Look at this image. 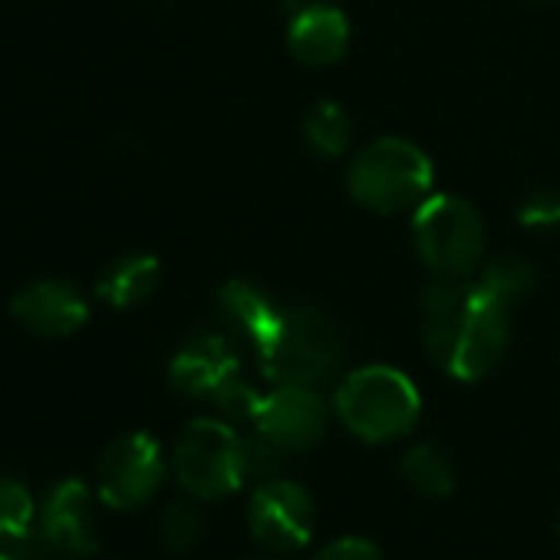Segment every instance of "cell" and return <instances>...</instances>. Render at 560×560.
Returning a JSON list of instances; mask_svg holds the SVG:
<instances>
[{"label":"cell","instance_id":"6da1fadb","mask_svg":"<svg viewBox=\"0 0 560 560\" xmlns=\"http://www.w3.org/2000/svg\"><path fill=\"white\" fill-rule=\"evenodd\" d=\"M511 307L471 277H435L422 294V343L432 363L462 383L488 376L508 350Z\"/></svg>","mask_w":560,"mask_h":560},{"label":"cell","instance_id":"7a4b0ae2","mask_svg":"<svg viewBox=\"0 0 560 560\" xmlns=\"http://www.w3.org/2000/svg\"><path fill=\"white\" fill-rule=\"evenodd\" d=\"M334 412L357 439L383 445L406 439L419 425L422 399L402 370L363 366L337 386Z\"/></svg>","mask_w":560,"mask_h":560},{"label":"cell","instance_id":"3957f363","mask_svg":"<svg viewBox=\"0 0 560 560\" xmlns=\"http://www.w3.org/2000/svg\"><path fill=\"white\" fill-rule=\"evenodd\" d=\"M343 363V337L317 307H288L270 343L260 350L264 376L273 386H324Z\"/></svg>","mask_w":560,"mask_h":560},{"label":"cell","instance_id":"277c9868","mask_svg":"<svg viewBox=\"0 0 560 560\" xmlns=\"http://www.w3.org/2000/svg\"><path fill=\"white\" fill-rule=\"evenodd\" d=\"M435 168L432 159L409 139H376L366 145L347 175L350 195L380 214L419 208L432 195Z\"/></svg>","mask_w":560,"mask_h":560},{"label":"cell","instance_id":"5b68a950","mask_svg":"<svg viewBox=\"0 0 560 560\" xmlns=\"http://www.w3.org/2000/svg\"><path fill=\"white\" fill-rule=\"evenodd\" d=\"M172 471L182 491L198 501L228 498L250 478L247 439L228 419H195L175 439Z\"/></svg>","mask_w":560,"mask_h":560},{"label":"cell","instance_id":"8992f818","mask_svg":"<svg viewBox=\"0 0 560 560\" xmlns=\"http://www.w3.org/2000/svg\"><path fill=\"white\" fill-rule=\"evenodd\" d=\"M412 241L435 277H471L485 250V221L465 198L429 195L412 214Z\"/></svg>","mask_w":560,"mask_h":560},{"label":"cell","instance_id":"52a82bcc","mask_svg":"<svg viewBox=\"0 0 560 560\" xmlns=\"http://www.w3.org/2000/svg\"><path fill=\"white\" fill-rule=\"evenodd\" d=\"M165 481V452L149 432L113 439L96 465L100 501L113 511H136L155 498Z\"/></svg>","mask_w":560,"mask_h":560},{"label":"cell","instance_id":"ba28073f","mask_svg":"<svg viewBox=\"0 0 560 560\" xmlns=\"http://www.w3.org/2000/svg\"><path fill=\"white\" fill-rule=\"evenodd\" d=\"M247 527H250V537L273 553L301 550L314 540L317 504L301 481L267 478L250 494Z\"/></svg>","mask_w":560,"mask_h":560},{"label":"cell","instance_id":"9c48e42d","mask_svg":"<svg viewBox=\"0 0 560 560\" xmlns=\"http://www.w3.org/2000/svg\"><path fill=\"white\" fill-rule=\"evenodd\" d=\"M37 530L47 550L60 560H90L100 550V524L93 511V491L80 478H63L50 488Z\"/></svg>","mask_w":560,"mask_h":560},{"label":"cell","instance_id":"30bf717a","mask_svg":"<svg viewBox=\"0 0 560 560\" xmlns=\"http://www.w3.org/2000/svg\"><path fill=\"white\" fill-rule=\"evenodd\" d=\"M257 432L284 452H311L324 442L330 409L314 386H273L254 419Z\"/></svg>","mask_w":560,"mask_h":560},{"label":"cell","instance_id":"8fae6325","mask_svg":"<svg viewBox=\"0 0 560 560\" xmlns=\"http://www.w3.org/2000/svg\"><path fill=\"white\" fill-rule=\"evenodd\" d=\"M11 314L27 334L44 340H60L86 327L90 304L67 280L47 277V280H34V284L14 294Z\"/></svg>","mask_w":560,"mask_h":560},{"label":"cell","instance_id":"7c38bea8","mask_svg":"<svg viewBox=\"0 0 560 560\" xmlns=\"http://www.w3.org/2000/svg\"><path fill=\"white\" fill-rule=\"evenodd\" d=\"M237 373H241V360L221 334L188 337L168 363L172 389L188 399H208V402Z\"/></svg>","mask_w":560,"mask_h":560},{"label":"cell","instance_id":"4fadbf2b","mask_svg":"<svg viewBox=\"0 0 560 560\" xmlns=\"http://www.w3.org/2000/svg\"><path fill=\"white\" fill-rule=\"evenodd\" d=\"M288 47L307 67H330L350 47V21L330 4H301L288 27Z\"/></svg>","mask_w":560,"mask_h":560},{"label":"cell","instance_id":"5bb4252c","mask_svg":"<svg viewBox=\"0 0 560 560\" xmlns=\"http://www.w3.org/2000/svg\"><path fill=\"white\" fill-rule=\"evenodd\" d=\"M218 311L260 353L277 334L288 307H280L264 288L250 284V280H228L218 294Z\"/></svg>","mask_w":560,"mask_h":560},{"label":"cell","instance_id":"9a60e30c","mask_svg":"<svg viewBox=\"0 0 560 560\" xmlns=\"http://www.w3.org/2000/svg\"><path fill=\"white\" fill-rule=\"evenodd\" d=\"M159 288V260L152 254H126L106 267L96 284V298L116 311L145 304Z\"/></svg>","mask_w":560,"mask_h":560},{"label":"cell","instance_id":"2e32d148","mask_svg":"<svg viewBox=\"0 0 560 560\" xmlns=\"http://www.w3.org/2000/svg\"><path fill=\"white\" fill-rule=\"evenodd\" d=\"M399 475L402 481L422 494V498H432V501H442L452 494L455 488V468H452V458L432 445V442H419L412 448H406L402 455V465H399Z\"/></svg>","mask_w":560,"mask_h":560},{"label":"cell","instance_id":"e0dca14e","mask_svg":"<svg viewBox=\"0 0 560 560\" xmlns=\"http://www.w3.org/2000/svg\"><path fill=\"white\" fill-rule=\"evenodd\" d=\"M350 129H353V126H350L347 109H343L340 103H330V100L311 106V113H307V119H304V139H307V145H311L317 155H324V159H340V155L347 152V145H350Z\"/></svg>","mask_w":560,"mask_h":560},{"label":"cell","instance_id":"ac0fdd59","mask_svg":"<svg viewBox=\"0 0 560 560\" xmlns=\"http://www.w3.org/2000/svg\"><path fill=\"white\" fill-rule=\"evenodd\" d=\"M208 530V521H205V511L198 504V498H178L172 504H165L162 511V521H159V537L165 544V550L172 553H188L201 544Z\"/></svg>","mask_w":560,"mask_h":560},{"label":"cell","instance_id":"d6986e66","mask_svg":"<svg viewBox=\"0 0 560 560\" xmlns=\"http://www.w3.org/2000/svg\"><path fill=\"white\" fill-rule=\"evenodd\" d=\"M478 284H481L494 301H501L504 307H514V304H521V301L530 294V288H534V267H530L524 257H517V254H504V257H494V260L481 270Z\"/></svg>","mask_w":560,"mask_h":560},{"label":"cell","instance_id":"ffe728a7","mask_svg":"<svg viewBox=\"0 0 560 560\" xmlns=\"http://www.w3.org/2000/svg\"><path fill=\"white\" fill-rule=\"evenodd\" d=\"M37 524V504L24 481L0 475V544L31 537Z\"/></svg>","mask_w":560,"mask_h":560},{"label":"cell","instance_id":"44dd1931","mask_svg":"<svg viewBox=\"0 0 560 560\" xmlns=\"http://www.w3.org/2000/svg\"><path fill=\"white\" fill-rule=\"evenodd\" d=\"M260 402H264V393H257L241 373L231 376V380L211 396V406H214V409L221 412V419H228V422H254Z\"/></svg>","mask_w":560,"mask_h":560},{"label":"cell","instance_id":"7402d4cb","mask_svg":"<svg viewBox=\"0 0 560 560\" xmlns=\"http://www.w3.org/2000/svg\"><path fill=\"white\" fill-rule=\"evenodd\" d=\"M517 221L530 231H550L560 228V191L540 188L527 195L517 208Z\"/></svg>","mask_w":560,"mask_h":560},{"label":"cell","instance_id":"603a6c76","mask_svg":"<svg viewBox=\"0 0 560 560\" xmlns=\"http://www.w3.org/2000/svg\"><path fill=\"white\" fill-rule=\"evenodd\" d=\"M314 560H383V553L370 537L347 534V537H337L327 547H320L314 553Z\"/></svg>","mask_w":560,"mask_h":560},{"label":"cell","instance_id":"cb8c5ba5","mask_svg":"<svg viewBox=\"0 0 560 560\" xmlns=\"http://www.w3.org/2000/svg\"><path fill=\"white\" fill-rule=\"evenodd\" d=\"M54 553L47 550V544L34 534L31 537H21V540H11V544H0V560H50Z\"/></svg>","mask_w":560,"mask_h":560},{"label":"cell","instance_id":"d4e9b609","mask_svg":"<svg viewBox=\"0 0 560 560\" xmlns=\"http://www.w3.org/2000/svg\"><path fill=\"white\" fill-rule=\"evenodd\" d=\"M534 4H547V0H534Z\"/></svg>","mask_w":560,"mask_h":560},{"label":"cell","instance_id":"484cf974","mask_svg":"<svg viewBox=\"0 0 560 560\" xmlns=\"http://www.w3.org/2000/svg\"><path fill=\"white\" fill-rule=\"evenodd\" d=\"M557 530H560V517H557Z\"/></svg>","mask_w":560,"mask_h":560}]
</instances>
